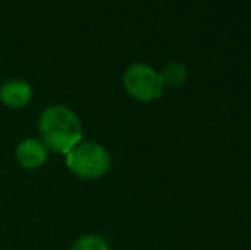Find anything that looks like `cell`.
<instances>
[{
  "instance_id": "obj_1",
  "label": "cell",
  "mask_w": 251,
  "mask_h": 250,
  "mask_svg": "<svg viewBox=\"0 0 251 250\" xmlns=\"http://www.w3.org/2000/svg\"><path fill=\"white\" fill-rule=\"evenodd\" d=\"M38 130L47 149L58 153H69L82 139L80 118L65 105H51L43 110L38 122Z\"/></svg>"
},
{
  "instance_id": "obj_2",
  "label": "cell",
  "mask_w": 251,
  "mask_h": 250,
  "mask_svg": "<svg viewBox=\"0 0 251 250\" xmlns=\"http://www.w3.org/2000/svg\"><path fill=\"white\" fill-rule=\"evenodd\" d=\"M67 167L82 178H100L111 167L108 149L98 142H79L67 153Z\"/></svg>"
},
{
  "instance_id": "obj_3",
  "label": "cell",
  "mask_w": 251,
  "mask_h": 250,
  "mask_svg": "<svg viewBox=\"0 0 251 250\" xmlns=\"http://www.w3.org/2000/svg\"><path fill=\"white\" fill-rule=\"evenodd\" d=\"M123 84L130 96L139 101H146V103L157 100L164 89L159 72L147 63L130 65L123 76Z\"/></svg>"
},
{
  "instance_id": "obj_4",
  "label": "cell",
  "mask_w": 251,
  "mask_h": 250,
  "mask_svg": "<svg viewBox=\"0 0 251 250\" xmlns=\"http://www.w3.org/2000/svg\"><path fill=\"white\" fill-rule=\"evenodd\" d=\"M33 98V89L24 79H9L0 86V100L7 107L23 108Z\"/></svg>"
},
{
  "instance_id": "obj_5",
  "label": "cell",
  "mask_w": 251,
  "mask_h": 250,
  "mask_svg": "<svg viewBox=\"0 0 251 250\" xmlns=\"http://www.w3.org/2000/svg\"><path fill=\"white\" fill-rule=\"evenodd\" d=\"M47 156V146L38 139H23L16 147V160L24 168H40Z\"/></svg>"
},
{
  "instance_id": "obj_6",
  "label": "cell",
  "mask_w": 251,
  "mask_h": 250,
  "mask_svg": "<svg viewBox=\"0 0 251 250\" xmlns=\"http://www.w3.org/2000/svg\"><path fill=\"white\" fill-rule=\"evenodd\" d=\"M161 81L164 86H181L185 84V81L188 79V69L186 65L179 62H171L162 69V72H159Z\"/></svg>"
},
{
  "instance_id": "obj_7",
  "label": "cell",
  "mask_w": 251,
  "mask_h": 250,
  "mask_svg": "<svg viewBox=\"0 0 251 250\" xmlns=\"http://www.w3.org/2000/svg\"><path fill=\"white\" fill-rule=\"evenodd\" d=\"M70 250H109L108 244L104 238L98 237V235H84V237L77 238Z\"/></svg>"
}]
</instances>
